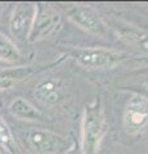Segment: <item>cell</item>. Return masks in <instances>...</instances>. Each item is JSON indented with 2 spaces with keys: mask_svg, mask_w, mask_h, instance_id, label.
Masks as SVG:
<instances>
[{
  "mask_svg": "<svg viewBox=\"0 0 148 154\" xmlns=\"http://www.w3.org/2000/svg\"><path fill=\"white\" fill-rule=\"evenodd\" d=\"M106 114L101 96L85 105L81 117V141L84 154H98L106 135Z\"/></svg>",
  "mask_w": 148,
  "mask_h": 154,
  "instance_id": "6da1fadb",
  "label": "cell"
},
{
  "mask_svg": "<svg viewBox=\"0 0 148 154\" xmlns=\"http://www.w3.org/2000/svg\"><path fill=\"white\" fill-rule=\"evenodd\" d=\"M71 55L76 63L88 69H109L124 63L131 57L126 51L102 46L77 48L71 51Z\"/></svg>",
  "mask_w": 148,
  "mask_h": 154,
  "instance_id": "7a4b0ae2",
  "label": "cell"
},
{
  "mask_svg": "<svg viewBox=\"0 0 148 154\" xmlns=\"http://www.w3.org/2000/svg\"><path fill=\"white\" fill-rule=\"evenodd\" d=\"M62 8L65 9L66 14H67V18L70 21H72L76 26H79L81 30L87 31L88 33H92L94 36H107L108 25L94 8L80 3L62 4Z\"/></svg>",
  "mask_w": 148,
  "mask_h": 154,
  "instance_id": "3957f363",
  "label": "cell"
},
{
  "mask_svg": "<svg viewBox=\"0 0 148 154\" xmlns=\"http://www.w3.org/2000/svg\"><path fill=\"white\" fill-rule=\"evenodd\" d=\"M62 27V17L57 12L54 7L45 3L35 4V14L34 21L30 33H28V40L30 42H36L44 40L50 36H53L55 32L59 31Z\"/></svg>",
  "mask_w": 148,
  "mask_h": 154,
  "instance_id": "277c9868",
  "label": "cell"
},
{
  "mask_svg": "<svg viewBox=\"0 0 148 154\" xmlns=\"http://www.w3.org/2000/svg\"><path fill=\"white\" fill-rule=\"evenodd\" d=\"M124 128L129 135H137L148 126V98L142 94H131L124 108Z\"/></svg>",
  "mask_w": 148,
  "mask_h": 154,
  "instance_id": "5b68a950",
  "label": "cell"
},
{
  "mask_svg": "<svg viewBox=\"0 0 148 154\" xmlns=\"http://www.w3.org/2000/svg\"><path fill=\"white\" fill-rule=\"evenodd\" d=\"M35 14V4L31 3H18L16 4L9 18V31L17 41L28 40L32 21Z\"/></svg>",
  "mask_w": 148,
  "mask_h": 154,
  "instance_id": "8992f818",
  "label": "cell"
},
{
  "mask_svg": "<svg viewBox=\"0 0 148 154\" xmlns=\"http://www.w3.org/2000/svg\"><path fill=\"white\" fill-rule=\"evenodd\" d=\"M26 137L28 148L35 154H54L66 143L63 136L43 128H30Z\"/></svg>",
  "mask_w": 148,
  "mask_h": 154,
  "instance_id": "52a82bcc",
  "label": "cell"
},
{
  "mask_svg": "<svg viewBox=\"0 0 148 154\" xmlns=\"http://www.w3.org/2000/svg\"><path fill=\"white\" fill-rule=\"evenodd\" d=\"M34 96L48 107L58 105L63 100V85L59 80L44 79L35 86Z\"/></svg>",
  "mask_w": 148,
  "mask_h": 154,
  "instance_id": "ba28073f",
  "label": "cell"
},
{
  "mask_svg": "<svg viewBox=\"0 0 148 154\" xmlns=\"http://www.w3.org/2000/svg\"><path fill=\"white\" fill-rule=\"evenodd\" d=\"M44 69L39 66H17L0 68V90H8Z\"/></svg>",
  "mask_w": 148,
  "mask_h": 154,
  "instance_id": "9c48e42d",
  "label": "cell"
},
{
  "mask_svg": "<svg viewBox=\"0 0 148 154\" xmlns=\"http://www.w3.org/2000/svg\"><path fill=\"white\" fill-rule=\"evenodd\" d=\"M117 38L125 44L148 51V32L130 23H118L113 27Z\"/></svg>",
  "mask_w": 148,
  "mask_h": 154,
  "instance_id": "30bf717a",
  "label": "cell"
},
{
  "mask_svg": "<svg viewBox=\"0 0 148 154\" xmlns=\"http://www.w3.org/2000/svg\"><path fill=\"white\" fill-rule=\"evenodd\" d=\"M9 112L14 117L20 119H26V121H41L43 114L39 109H36L35 105H32L25 98H16L9 104Z\"/></svg>",
  "mask_w": 148,
  "mask_h": 154,
  "instance_id": "8fae6325",
  "label": "cell"
},
{
  "mask_svg": "<svg viewBox=\"0 0 148 154\" xmlns=\"http://www.w3.org/2000/svg\"><path fill=\"white\" fill-rule=\"evenodd\" d=\"M0 60L11 64H17L22 60L20 49L3 33H0Z\"/></svg>",
  "mask_w": 148,
  "mask_h": 154,
  "instance_id": "7c38bea8",
  "label": "cell"
},
{
  "mask_svg": "<svg viewBox=\"0 0 148 154\" xmlns=\"http://www.w3.org/2000/svg\"><path fill=\"white\" fill-rule=\"evenodd\" d=\"M0 145L3 148H5L8 152L16 153V139L12 132V130L9 128V126L3 121V118L0 117Z\"/></svg>",
  "mask_w": 148,
  "mask_h": 154,
  "instance_id": "4fadbf2b",
  "label": "cell"
},
{
  "mask_svg": "<svg viewBox=\"0 0 148 154\" xmlns=\"http://www.w3.org/2000/svg\"><path fill=\"white\" fill-rule=\"evenodd\" d=\"M65 154H84V152H83V149H81L80 144H77L76 141H74L72 145H71V146L67 149V150H66Z\"/></svg>",
  "mask_w": 148,
  "mask_h": 154,
  "instance_id": "5bb4252c",
  "label": "cell"
}]
</instances>
